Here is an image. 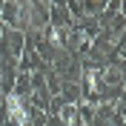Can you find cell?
I'll use <instances>...</instances> for the list:
<instances>
[{
    "label": "cell",
    "mask_w": 126,
    "mask_h": 126,
    "mask_svg": "<svg viewBox=\"0 0 126 126\" xmlns=\"http://www.w3.org/2000/svg\"><path fill=\"white\" fill-rule=\"evenodd\" d=\"M6 112H9V120L15 126H32V118H29V109H26V103L20 94H9L6 97Z\"/></svg>",
    "instance_id": "6da1fadb"
},
{
    "label": "cell",
    "mask_w": 126,
    "mask_h": 126,
    "mask_svg": "<svg viewBox=\"0 0 126 126\" xmlns=\"http://www.w3.org/2000/svg\"><path fill=\"white\" fill-rule=\"evenodd\" d=\"M49 43H52L55 49L63 46V34H60V29H57V26H52V29H49Z\"/></svg>",
    "instance_id": "7a4b0ae2"
}]
</instances>
